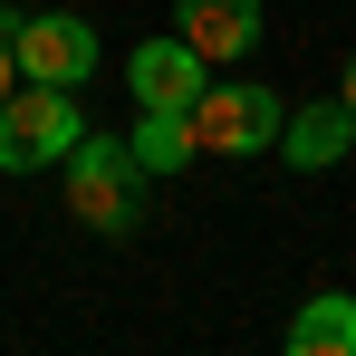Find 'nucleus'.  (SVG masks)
<instances>
[{
  "label": "nucleus",
  "instance_id": "9",
  "mask_svg": "<svg viewBox=\"0 0 356 356\" xmlns=\"http://www.w3.org/2000/svg\"><path fill=\"white\" fill-rule=\"evenodd\" d=\"M289 356H356V298L347 289H318L289 318Z\"/></svg>",
  "mask_w": 356,
  "mask_h": 356
},
{
  "label": "nucleus",
  "instance_id": "8",
  "mask_svg": "<svg viewBox=\"0 0 356 356\" xmlns=\"http://www.w3.org/2000/svg\"><path fill=\"white\" fill-rule=\"evenodd\" d=\"M125 154H135L154 183L202 164V145H193V116H174V106H145V116H135V135H125Z\"/></svg>",
  "mask_w": 356,
  "mask_h": 356
},
{
  "label": "nucleus",
  "instance_id": "4",
  "mask_svg": "<svg viewBox=\"0 0 356 356\" xmlns=\"http://www.w3.org/2000/svg\"><path fill=\"white\" fill-rule=\"evenodd\" d=\"M0 29H10L19 77H39V87H87L97 77V29L77 10H29V19H0Z\"/></svg>",
  "mask_w": 356,
  "mask_h": 356
},
{
  "label": "nucleus",
  "instance_id": "11",
  "mask_svg": "<svg viewBox=\"0 0 356 356\" xmlns=\"http://www.w3.org/2000/svg\"><path fill=\"white\" fill-rule=\"evenodd\" d=\"M337 97H347V116H356V49H347V67H337Z\"/></svg>",
  "mask_w": 356,
  "mask_h": 356
},
{
  "label": "nucleus",
  "instance_id": "10",
  "mask_svg": "<svg viewBox=\"0 0 356 356\" xmlns=\"http://www.w3.org/2000/svg\"><path fill=\"white\" fill-rule=\"evenodd\" d=\"M19 87V58H10V29H0V97Z\"/></svg>",
  "mask_w": 356,
  "mask_h": 356
},
{
  "label": "nucleus",
  "instance_id": "3",
  "mask_svg": "<svg viewBox=\"0 0 356 356\" xmlns=\"http://www.w3.org/2000/svg\"><path fill=\"white\" fill-rule=\"evenodd\" d=\"M183 116H193V145H202V154H241V164H250V154L280 145V116H289V106H280L260 77H222V67H212Z\"/></svg>",
  "mask_w": 356,
  "mask_h": 356
},
{
  "label": "nucleus",
  "instance_id": "7",
  "mask_svg": "<svg viewBox=\"0 0 356 356\" xmlns=\"http://www.w3.org/2000/svg\"><path fill=\"white\" fill-rule=\"evenodd\" d=\"M280 164H298V174H327V164H347L356 154V116L347 97H318V106H289L280 116V145H270Z\"/></svg>",
  "mask_w": 356,
  "mask_h": 356
},
{
  "label": "nucleus",
  "instance_id": "5",
  "mask_svg": "<svg viewBox=\"0 0 356 356\" xmlns=\"http://www.w3.org/2000/svg\"><path fill=\"white\" fill-rule=\"evenodd\" d=\"M202 77H212V58L193 49V39H145V49H125V87H135V106H193L202 97Z\"/></svg>",
  "mask_w": 356,
  "mask_h": 356
},
{
  "label": "nucleus",
  "instance_id": "2",
  "mask_svg": "<svg viewBox=\"0 0 356 356\" xmlns=\"http://www.w3.org/2000/svg\"><path fill=\"white\" fill-rule=\"evenodd\" d=\"M77 135H87L77 87H39V77H19V87L0 97V174H49Z\"/></svg>",
  "mask_w": 356,
  "mask_h": 356
},
{
  "label": "nucleus",
  "instance_id": "1",
  "mask_svg": "<svg viewBox=\"0 0 356 356\" xmlns=\"http://www.w3.org/2000/svg\"><path fill=\"white\" fill-rule=\"evenodd\" d=\"M58 174H67V212H77L97 241H135V232H145V193H154V174L125 154V135H97V125H87V135L58 154Z\"/></svg>",
  "mask_w": 356,
  "mask_h": 356
},
{
  "label": "nucleus",
  "instance_id": "6",
  "mask_svg": "<svg viewBox=\"0 0 356 356\" xmlns=\"http://www.w3.org/2000/svg\"><path fill=\"white\" fill-rule=\"evenodd\" d=\"M260 0H174V39H193L212 67H232V58H260Z\"/></svg>",
  "mask_w": 356,
  "mask_h": 356
}]
</instances>
